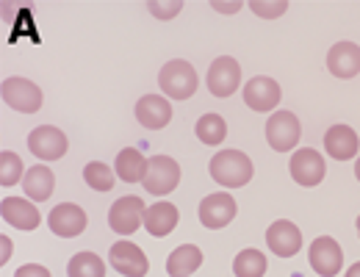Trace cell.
I'll list each match as a JSON object with an SVG mask.
<instances>
[{"mask_svg":"<svg viewBox=\"0 0 360 277\" xmlns=\"http://www.w3.org/2000/svg\"><path fill=\"white\" fill-rule=\"evenodd\" d=\"M211 178L225 188H241L252 181V161L241 150H219L211 158Z\"/></svg>","mask_w":360,"mask_h":277,"instance_id":"obj_1","label":"cell"},{"mask_svg":"<svg viewBox=\"0 0 360 277\" xmlns=\"http://www.w3.org/2000/svg\"><path fill=\"white\" fill-rule=\"evenodd\" d=\"M158 86L172 100H188L191 94L197 92V70L183 58L167 61L161 67V72H158Z\"/></svg>","mask_w":360,"mask_h":277,"instance_id":"obj_2","label":"cell"},{"mask_svg":"<svg viewBox=\"0 0 360 277\" xmlns=\"http://www.w3.org/2000/svg\"><path fill=\"white\" fill-rule=\"evenodd\" d=\"M144 191L155 194V197H164L169 191H175L180 183V167L175 158L169 155H153L150 164H147V175H144Z\"/></svg>","mask_w":360,"mask_h":277,"instance_id":"obj_3","label":"cell"},{"mask_svg":"<svg viewBox=\"0 0 360 277\" xmlns=\"http://www.w3.org/2000/svg\"><path fill=\"white\" fill-rule=\"evenodd\" d=\"M0 94H3V103L20 114H37L42 108V89L34 81L6 78L0 86Z\"/></svg>","mask_w":360,"mask_h":277,"instance_id":"obj_4","label":"cell"},{"mask_svg":"<svg viewBox=\"0 0 360 277\" xmlns=\"http://www.w3.org/2000/svg\"><path fill=\"white\" fill-rule=\"evenodd\" d=\"M300 136H302V125H300V120L291 111H277V114L269 117V122H266V141H269L271 150L288 153L291 147L300 144Z\"/></svg>","mask_w":360,"mask_h":277,"instance_id":"obj_5","label":"cell"},{"mask_svg":"<svg viewBox=\"0 0 360 277\" xmlns=\"http://www.w3.org/2000/svg\"><path fill=\"white\" fill-rule=\"evenodd\" d=\"M144 214H147L144 200L131 194V197H122V200H117V202L111 205V211H108V225H111V231L120 233V236H131V233H136L141 228Z\"/></svg>","mask_w":360,"mask_h":277,"instance_id":"obj_6","label":"cell"},{"mask_svg":"<svg viewBox=\"0 0 360 277\" xmlns=\"http://www.w3.org/2000/svg\"><path fill=\"white\" fill-rule=\"evenodd\" d=\"M205 84H208V92L214 94V97H230V94L238 89V84H241V67H238V61L230 58V56L217 58L208 67V81Z\"/></svg>","mask_w":360,"mask_h":277,"instance_id":"obj_7","label":"cell"},{"mask_svg":"<svg viewBox=\"0 0 360 277\" xmlns=\"http://www.w3.org/2000/svg\"><path fill=\"white\" fill-rule=\"evenodd\" d=\"M236 200H233V194H227V191H217V194H211V197H205L202 202H200V222L208 228V231H219V228H225L233 222V217H236Z\"/></svg>","mask_w":360,"mask_h":277,"instance_id":"obj_8","label":"cell"},{"mask_svg":"<svg viewBox=\"0 0 360 277\" xmlns=\"http://www.w3.org/2000/svg\"><path fill=\"white\" fill-rule=\"evenodd\" d=\"M108 261L120 275L125 277H144L150 269L147 255L141 252V247H136L134 241H117L108 252Z\"/></svg>","mask_w":360,"mask_h":277,"instance_id":"obj_9","label":"cell"},{"mask_svg":"<svg viewBox=\"0 0 360 277\" xmlns=\"http://www.w3.org/2000/svg\"><path fill=\"white\" fill-rule=\"evenodd\" d=\"M288 169H291V178L300 186H319L324 181V175H327V164H324L321 153L308 150V147L305 150H297L291 155Z\"/></svg>","mask_w":360,"mask_h":277,"instance_id":"obj_10","label":"cell"},{"mask_svg":"<svg viewBox=\"0 0 360 277\" xmlns=\"http://www.w3.org/2000/svg\"><path fill=\"white\" fill-rule=\"evenodd\" d=\"M311 266H314L316 275L321 277H335L344 266V252L338 247L335 238L330 236H321L311 244Z\"/></svg>","mask_w":360,"mask_h":277,"instance_id":"obj_11","label":"cell"},{"mask_svg":"<svg viewBox=\"0 0 360 277\" xmlns=\"http://www.w3.org/2000/svg\"><path fill=\"white\" fill-rule=\"evenodd\" d=\"M47 225H50V231L56 233V236L72 238V236H81V233L86 231V214H84V208H78L72 202H61V205H56L50 211Z\"/></svg>","mask_w":360,"mask_h":277,"instance_id":"obj_12","label":"cell"},{"mask_svg":"<svg viewBox=\"0 0 360 277\" xmlns=\"http://www.w3.org/2000/svg\"><path fill=\"white\" fill-rule=\"evenodd\" d=\"M266 244L277 258H294L302 250V233L294 222L280 219L266 231Z\"/></svg>","mask_w":360,"mask_h":277,"instance_id":"obj_13","label":"cell"},{"mask_svg":"<svg viewBox=\"0 0 360 277\" xmlns=\"http://www.w3.org/2000/svg\"><path fill=\"white\" fill-rule=\"evenodd\" d=\"M28 150L42 161H56V158H61L67 153V136L53 125H42V128L31 131Z\"/></svg>","mask_w":360,"mask_h":277,"instance_id":"obj_14","label":"cell"},{"mask_svg":"<svg viewBox=\"0 0 360 277\" xmlns=\"http://www.w3.org/2000/svg\"><path fill=\"white\" fill-rule=\"evenodd\" d=\"M136 120L150 131L167 128L172 120V103H167V97H158V94H144L136 103Z\"/></svg>","mask_w":360,"mask_h":277,"instance_id":"obj_15","label":"cell"},{"mask_svg":"<svg viewBox=\"0 0 360 277\" xmlns=\"http://www.w3.org/2000/svg\"><path fill=\"white\" fill-rule=\"evenodd\" d=\"M0 214L3 219L17 228V231H37L39 228V211L31 200H22V197H6L3 205H0Z\"/></svg>","mask_w":360,"mask_h":277,"instance_id":"obj_16","label":"cell"},{"mask_svg":"<svg viewBox=\"0 0 360 277\" xmlns=\"http://www.w3.org/2000/svg\"><path fill=\"white\" fill-rule=\"evenodd\" d=\"M280 86H277V81H271L266 75H258V78H252L247 86H244V103L252 108V111H271L277 103H280Z\"/></svg>","mask_w":360,"mask_h":277,"instance_id":"obj_17","label":"cell"},{"mask_svg":"<svg viewBox=\"0 0 360 277\" xmlns=\"http://www.w3.org/2000/svg\"><path fill=\"white\" fill-rule=\"evenodd\" d=\"M327 70L335 78H355L360 72V47L355 42H338L327 53Z\"/></svg>","mask_w":360,"mask_h":277,"instance_id":"obj_18","label":"cell"},{"mask_svg":"<svg viewBox=\"0 0 360 277\" xmlns=\"http://www.w3.org/2000/svg\"><path fill=\"white\" fill-rule=\"evenodd\" d=\"M324 150L327 155H333L335 161H349L355 158L360 150L358 134L349 128V125H333L327 134H324Z\"/></svg>","mask_w":360,"mask_h":277,"instance_id":"obj_19","label":"cell"},{"mask_svg":"<svg viewBox=\"0 0 360 277\" xmlns=\"http://www.w3.org/2000/svg\"><path fill=\"white\" fill-rule=\"evenodd\" d=\"M178 219H180V214L172 202H155V205H150L147 214H144V228H147L150 236L164 238V236H169V233L178 228Z\"/></svg>","mask_w":360,"mask_h":277,"instance_id":"obj_20","label":"cell"},{"mask_svg":"<svg viewBox=\"0 0 360 277\" xmlns=\"http://www.w3.org/2000/svg\"><path fill=\"white\" fill-rule=\"evenodd\" d=\"M53 186H56V178H53V172L47 169L45 164L31 167V169L25 172V178H22V191H25L34 202H45L47 197L53 194Z\"/></svg>","mask_w":360,"mask_h":277,"instance_id":"obj_21","label":"cell"},{"mask_svg":"<svg viewBox=\"0 0 360 277\" xmlns=\"http://www.w3.org/2000/svg\"><path fill=\"white\" fill-rule=\"evenodd\" d=\"M202 264V252L194 244H180L178 250L167 258V272L169 277H188L191 272H197Z\"/></svg>","mask_w":360,"mask_h":277,"instance_id":"obj_22","label":"cell"},{"mask_svg":"<svg viewBox=\"0 0 360 277\" xmlns=\"http://www.w3.org/2000/svg\"><path fill=\"white\" fill-rule=\"evenodd\" d=\"M147 164L150 161H144V155L136 150V147H125L120 155H117V175L125 181V183H141L144 181V175H147Z\"/></svg>","mask_w":360,"mask_h":277,"instance_id":"obj_23","label":"cell"},{"mask_svg":"<svg viewBox=\"0 0 360 277\" xmlns=\"http://www.w3.org/2000/svg\"><path fill=\"white\" fill-rule=\"evenodd\" d=\"M194 131H197V138H200L202 144H208V147H219L227 136V125L219 114H202V117L197 120Z\"/></svg>","mask_w":360,"mask_h":277,"instance_id":"obj_24","label":"cell"},{"mask_svg":"<svg viewBox=\"0 0 360 277\" xmlns=\"http://www.w3.org/2000/svg\"><path fill=\"white\" fill-rule=\"evenodd\" d=\"M67 275L70 277H105V264H103V258L94 255V252H78V255L70 258Z\"/></svg>","mask_w":360,"mask_h":277,"instance_id":"obj_25","label":"cell"},{"mask_svg":"<svg viewBox=\"0 0 360 277\" xmlns=\"http://www.w3.org/2000/svg\"><path fill=\"white\" fill-rule=\"evenodd\" d=\"M236 277H264L266 275V258L258 250H241L233 261Z\"/></svg>","mask_w":360,"mask_h":277,"instance_id":"obj_26","label":"cell"},{"mask_svg":"<svg viewBox=\"0 0 360 277\" xmlns=\"http://www.w3.org/2000/svg\"><path fill=\"white\" fill-rule=\"evenodd\" d=\"M84 181H86L89 188L103 194V191H111L114 188V172L103 161H91V164H86V169H84Z\"/></svg>","mask_w":360,"mask_h":277,"instance_id":"obj_27","label":"cell"},{"mask_svg":"<svg viewBox=\"0 0 360 277\" xmlns=\"http://www.w3.org/2000/svg\"><path fill=\"white\" fill-rule=\"evenodd\" d=\"M20 178H22V161H20V155L3 150L0 153V183L8 188V186L17 183Z\"/></svg>","mask_w":360,"mask_h":277,"instance_id":"obj_28","label":"cell"},{"mask_svg":"<svg viewBox=\"0 0 360 277\" xmlns=\"http://www.w3.org/2000/svg\"><path fill=\"white\" fill-rule=\"evenodd\" d=\"M250 6H252V11H255L258 17H266V20H274V17L285 14V8H288V3H285V0H277V3H264V0H252Z\"/></svg>","mask_w":360,"mask_h":277,"instance_id":"obj_29","label":"cell"},{"mask_svg":"<svg viewBox=\"0 0 360 277\" xmlns=\"http://www.w3.org/2000/svg\"><path fill=\"white\" fill-rule=\"evenodd\" d=\"M180 8H183L180 0H175V3H158V0H153V3H150V11H153L155 17H161V20H172Z\"/></svg>","mask_w":360,"mask_h":277,"instance_id":"obj_30","label":"cell"},{"mask_svg":"<svg viewBox=\"0 0 360 277\" xmlns=\"http://www.w3.org/2000/svg\"><path fill=\"white\" fill-rule=\"evenodd\" d=\"M14 277H50V272H47L45 266H39V264H25V266L17 269Z\"/></svg>","mask_w":360,"mask_h":277,"instance_id":"obj_31","label":"cell"},{"mask_svg":"<svg viewBox=\"0 0 360 277\" xmlns=\"http://www.w3.org/2000/svg\"><path fill=\"white\" fill-rule=\"evenodd\" d=\"M214 8H222V11H238L241 3H214Z\"/></svg>","mask_w":360,"mask_h":277,"instance_id":"obj_32","label":"cell"},{"mask_svg":"<svg viewBox=\"0 0 360 277\" xmlns=\"http://www.w3.org/2000/svg\"><path fill=\"white\" fill-rule=\"evenodd\" d=\"M344 277H360V261H358V264H352V266L347 269V275H344Z\"/></svg>","mask_w":360,"mask_h":277,"instance_id":"obj_33","label":"cell"},{"mask_svg":"<svg viewBox=\"0 0 360 277\" xmlns=\"http://www.w3.org/2000/svg\"><path fill=\"white\" fill-rule=\"evenodd\" d=\"M8 261V238H3V258H0V264H6Z\"/></svg>","mask_w":360,"mask_h":277,"instance_id":"obj_34","label":"cell"},{"mask_svg":"<svg viewBox=\"0 0 360 277\" xmlns=\"http://www.w3.org/2000/svg\"><path fill=\"white\" fill-rule=\"evenodd\" d=\"M355 178L360 181V158H358V164H355Z\"/></svg>","mask_w":360,"mask_h":277,"instance_id":"obj_35","label":"cell"},{"mask_svg":"<svg viewBox=\"0 0 360 277\" xmlns=\"http://www.w3.org/2000/svg\"><path fill=\"white\" fill-rule=\"evenodd\" d=\"M358 233H360V217H358Z\"/></svg>","mask_w":360,"mask_h":277,"instance_id":"obj_36","label":"cell"}]
</instances>
